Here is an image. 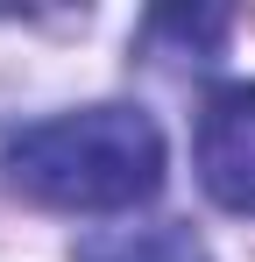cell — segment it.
<instances>
[{
	"label": "cell",
	"instance_id": "cell-1",
	"mask_svg": "<svg viewBox=\"0 0 255 262\" xmlns=\"http://www.w3.org/2000/svg\"><path fill=\"white\" fill-rule=\"evenodd\" d=\"M7 184L57 213H128L163 184V135L135 106H78L7 142Z\"/></svg>",
	"mask_w": 255,
	"mask_h": 262
},
{
	"label": "cell",
	"instance_id": "cell-2",
	"mask_svg": "<svg viewBox=\"0 0 255 262\" xmlns=\"http://www.w3.org/2000/svg\"><path fill=\"white\" fill-rule=\"evenodd\" d=\"M199 184L227 213H255V85H220L199 114Z\"/></svg>",
	"mask_w": 255,
	"mask_h": 262
},
{
	"label": "cell",
	"instance_id": "cell-3",
	"mask_svg": "<svg viewBox=\"0 0 255 262\" xmlns=\"http://www.w3.org/2000/svg\"><path fill=\"white\" fill-rule=\"evenodd\" d=\"M71 262H213V255L184 220H128V227H92Z\"/></svg>",
	"mask_w": 255,
	"mask_h": 262
}]
</instances>
